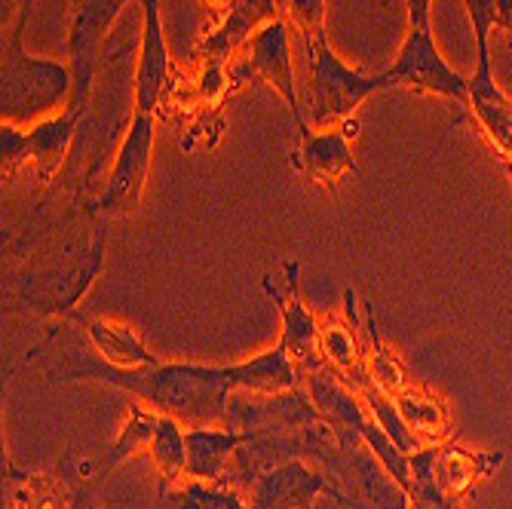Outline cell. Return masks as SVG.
Segmentation results:
<instances>
[{"label": "cell", "instance_id": "obj_15", "mask_svg": "<svg viewBox=\"0 0 512 509\" xmlns=\"http://www.w3.org/2000/svg\"><path fill=\"white\" fill-rule=\"evenodd\" d=\"M184 439H188V479L227 485L249 433L237 427H191L184 430Z\"/></svg>", "mask_w": 512, "mask_h": 509}, {"label": "cell", "instance_id": "obj_27", "mask_svg": "<svg viewBox=\"0 0 512 509\" xmlns=\"http://www.w3.org/2000/svg\"><path fill=\"white\" fill-rule=\"evenodd\" d=\"M497 28L506 31L512 46V0H497Z\"/></svg>", "mask_w": 512, "mask_h": 509}, {"label": "cell", "instance_id": "obj_25", "mask_svg": "<svg viewBox=\"0 0 512 509\" xmlns=\"http://www.w3.org/2000/svg\"><path fill=\"white\" fill-rule=\"evenodd\" d=\"M405 16H408V28L433 25V0H405Z\"/></svg>", "mask_w": 512, "mask_h": 509}, {"label": "cell", "instance_id": "obj_12", "mask_svg": "<svg viewBox=\"0 0 512 509\" xmlns=\"http://www.w3.org/2000/svg\"><path fill=\"white\" fill-rule=\"evenodd\" d=\"M467 108L473 111L485 138L503 157V163L509 166V175H512V102L503 96V89L494 80L491 46H476V71L470 74Z\"/></svg>", "mask_w": 512, "mask_h": 509}, {"label": "cell", "instance_id": "obj_13", "mask_svg": "<svg viewBox=\"0 0 512 509\" xmlns=\"http://www.w3.org/2000/svg\"><path fill=\"white\" fill-rule=\"evenodd\" d=\"M353 135H356L353 129H313V126L301 132V145L292 154L298 172L307 181L319 184V188H338L347 175L359 172L350 145Z\"/></svg>", "mask_w": 512, "mask_h": 509}, {"label": "cell", "instance_id": "obj_1", "mask_svg": "<svg viewBox=\"0 0 512 509\" xmlns=\"http://www.w3.org/2000/svg\"><path fill=\"white\" fill-rule=\"evenodd\" d=\"M53 381H96L129 393L157 414L184 427H230V396L237 390L279 396L292 393L301 381L298 365L283 347H270L246 362H154L148 368H111L96 353L74 356L59 368H46Z\"/></svg>", "mask_w": 512, "mask_h": 509}, {"label": "cell", "instance_id": "obj_21", "mask_svg": "<svg viewBox=\"0 0 512 509\" xmlns=\"http://www.w3.org/2000/svg\"><path fill=\"white\" fill-rule=\"evenodd\" d=\"M25 169H31L28 129L16 123H0V172H4V181H16Z\"/></svg>", "mask_w": 512, "mask_h": 509}, {"label": "cell", "instance_id": "obj_6", "mask_svg": "<svg viewBox=\"0 0 512 509\" xmlns=\"http://www.w3.org/2000/svg\"><path fill=\"white\" fill-rule=\"evenodd\" d=\"M230 74H234L237 86L249 83V80L270 86L276 96L289 105L298 135L310 129L304 102L298 99V77H295V59H292V25L286 19H276V22H267L264 28H258L249 37V43L237 53V62H230Z\"/></svg>", "mask_w": 512, "mask_h": 509}, {"label": "cell", "instance_id": "obj_11", "mask_svg": "<svg viewBox=\"0 0 512 509\" xmlns=\"http://www.w3.org/2000/svg\"><path fill=\"white\" fill-rule=\"evenodd\" d=\"M243 494L249 509H316L322 497L338 500L341 491L329 473L313 470L301 457H289L264 467Z\"/></svg>", "mask_w": 512, "mask_h": 509}, {"label": "cell", "instance_id": "obj_19", "mask_svg": "<svg viewBox=\"0 0 512 509\" xmlns=\"http://www.w3.org/2000/svg\"><path fill=\"white\" fill-rule=\"evenodd\" d=\"M387 396L396 402V408H399V414H402L405 427L414 433V439L421 442V445H442V442L451 436L448 408H445L433 393H427L424 387H417V384H411V381L405 378V381H402L399 387H393Z\"/></svg>", "mask_w": 512, "mask_h": 509}, {"label": "cell", "instance_id": "obj_28", "mask_svg": "<svg viewBox=\"0 0 512 509\" xmlns=\"http://www.w3.org/2000/svg\"><path fill=\"white\" fill-rule=\"evenodd\" d=\"M200 4L209 10V16L212 19H218V22H224V16L230 13V10H234V4H237V0H200Z\"/></svg>", "mask_w": 512, "mask_h": 509}, {"label": "cell", "instance_id": "obj_17", "mask_svg": "<svg viewBox=\"0 0 512 509\" xmlns=\"http://www.w3.org/2000/svg\"><path fill=\"white\" fill-rule=\"evenodd\" d=\"M503 460H506L503 451H467L442 442L433 448V473L445 497L460 503L479 479L494 476V470H500Z\"/></svg>", "mask_w": 512, "mask_h": 509}, {"label": "cell", "instance_id": "obj_22", "mask_svg": "<svg viewBox=\"0 0 512 509\" xmlns=\"http://www.w3.org/2000/svg\"><path fill=\"white\" fill-rule=\"evenodd\" d=\"M184 488H188L200 509H249V500L237 485H209L184 479Z\"/></svg>", "mask_w": 512, "mask_h": 509}, {"label": "cell", "instance_id": "obj_26", "mask_svg": "<svg viewBox=\"0 0 512 509\" xmlns=\"http://www.w3.org/2000/svg\"><path fill=\"white\" fill-rule=\"evenodd\" d=\"M160 509H200V506H197V500L188 494V488H184V482H181L169 494H160Z\"/></svg>", "mask_w": 512, "mask_h": 509}, {"label": "cell", "instance_id": "obj_30", "mask_svg": "<svg viewBox=\"0 0 512 509\" xmlns=\"http://www.w3.org/2000/svg\"><path fill=\"white\" fill-rule=\"evenodd\" d=\"M34 4H37V0H25V4H22V13L16 16V22H13L10 28H16V31H25V25H28V16H31Z\"/></svg>", "mask_w": 512, "mask_h": 509}, {"label": "cell", "instance_id": "obj_7", "mask_svg": "<svg viewBox=\"0 0 512 509\" xmlns=\"http://www.w3.org/2000/svg\"><path fill=\"white\" fill-rule=\"evenodd\" d=\"M384 74L390 80V89L424 92V96H439L454 105L470 102V77H463L454 65H448L433 37V25L408 28L393 65Z\"/></svg>", "mask_w": 512, "mask_h": 509}, {"label": "cell", "instance_id": "obj_5", "mask_svg": "<svg viewBox=\"0 0 512 509\" xmlns=\"http://www.w3.org/2000/svg\"><path fill=\"white\" fill-rule=\"evenodd\" d=\"M154 145H157V117L132 114L129 129L114 154L105 188L96 200V212L102 221L108 218H129L142 209L148 178L154 166Z\"/></svg>", "mask_w": 512, "mask_h": 509}, {"label": "cell", "instance_id": "obj_16", "mask_svg": "<svg viewBox=\"0 0 512 509\" xmlns=\"http://www.w3.org/2000/svg\"><path fill=\"white\" fill-rule=\"evenodd\" d=\"M77 322L83 326L92 353H96L105 365L111 368H123V372H132V368H148L154 362H160L151 347L145 344V338L138 335L126 322H111V319H96L77 313Z\"/></svg>", "mask_w": 512, "mask_h": 509}, {"label": "cell", "instance_id": "obj_3", "mask_svg": "<svg viewBox=\"0 0 512 509\" xmlns=\"http://www.w3.org/2000/svg\"><path fill=\"white\" fill-rule=\"evenodd\" d=\"M307 46V62H310V77H307V99H304V114L307 123L319 129H359L356 114L359 108L378 96V92L390 89L387 74H362L350 68L329 40V31H310L304 34Z\"/></svg>", "mask_w": 512, "mask_h": 509}, {"label": "cell", "instance_id": "obj_2", "mask_svg": "<svg viewBox=\"0 0 512 509\" xmlns=\"http://www.w3.org/2000/svg\"><path fill=\"white\" fill-rule=\"evenodd\" d=\"M25 31L4 34V65H0V123L34 126L56 117L71 105L74 74L68 62L25 53Z\"/></svg>", "mask_w": 512, "mask_h": 509}, {"label": "cell", "instance_id": "obj_10", "mask_svg": "<svg viewBox=\"0 0 512 509\" xmlns=\"http://www.w3.org/2000/svg\"><path fill=\"white\" fill-rule=\"evenodd\" d=\"M175 65L169 56L163 7L160 0H142V43H138V65H135V89H132V114H151L169 105L175 92Z\"/></svg>", "mask_w": 512, "mask_h": 509}, {"label": "cell", "instance_id": "obj_18", "mask_svg": "<svg viewBox=\"0 0 512 509\" xmlns=\"http://www.w3.org/2000/svg\"><path fill=\"white\" fill-rule=\"evenodd\" d=\"M77 123H80V114L65 108L56 117H46V120L28 126L31 172L40 181H56V175L62 172V166H65V160H68V154L74 148Z\"/></svg>", "mask_w": 512, "mask_h": 509}, {"label": "cell", "instance_id": "obj_14", "mask_svg": "<svg viewBox=\"0 0 512 509\" xmlns=\"http://www.w3.org/2000/svg\"><path fill=\"white\" fill-rule=\"evenodd\" d=\"M157 424H160L157 411H151L142 402H132L129 411H126V418H123V424H120V430H117V439L111 442V448L99 460H89V464L77 467L71 476L99 494V488L111 479L114 470H120L126 460H132L135 454H142V451L151 448Z\"/></svg>", "mask_w": 512, "mask_h": 509}, {"label": "cell", "instance_id": "obj_8", "mask_svg": "<svg viewBox=\"0 0 512 509\" xmlns=\"http://www.w3.org/2000/svg\"><path fill=\"white\" fill-rule=\"evenodd\" d=\"M126 4L132 0H71L68 65L74 74V96L68 108L80 117L92 102V86L102 68V43Z\"/></svg>", "mask_w": 512, "mask_h": 509}, {"label": "cell", "instance_id": "obj_9", "mask_svg": "<svg viewBox=\"0 0 512 509\" xmlns=\"http://www.w3.org/2000/svg\"><path fill=\"white\" fill-rule=\"evenodd\" d=\"M286 280L273 286V276H264V292L279 310V322H283V332H279V347H283L292 362L298 365L301 375L319 372L325 368L322 359V322L313 316V310L304 304L301 295V267L295 261L283 264Z\"/></svg>", "mask_w": 512, "mask_h": 509}, {"label": "cell", "instance_id": "obj_4", "mask_svg": "<svg viewBox=\"0 0 512 509\" xmlns=\"http://www.w3.org/2000/svg\"><path fill=\"white\" fill-rule=\"evenodd\" d=\"M108 227L86 249L43 252L28 270L16 276V298L40 316H71L96 283L105 264Z\"/></svg>", "mask_w": 512, "mask_h": 509}, {"label": "cell", "instance_id": "obj_29", "mask_svg": "<svg viewBox=\"0 0 512 509\" xmlns=\"http://www.w3.org/2000/svg\"><path fill=\"white\" fill-rule=\"evenodd\" d=\"M22 4H25V0H0V10H4V28H7V22L13 19V13H16V16L22 13Z\"/></svg>", "mask_w": 512, "mask_h": 509}, {"label": "cell", "instance_id": "obj_20", "mask_svg": "<svg viewBox=\"0 0 512 509\" xmlns=\"http://www.w3.org/2000/svg\"><path fill=\"white\" fill-rule=\"evenodd\" d=\"M184 430L188 427L160 414L157 433L148 448L154 470H157V494H169L172 488H178L188 479V439H184Z\"/></svg>", "mask_w": 512, "mask_h": 509}, {"label": "cell", "instance_id": "obj_23", "mask_svg": "<svg viewBox=\"0 0 512 509\" xmlns=\"http://www.w3.org/2000/svg\"><path fill=\"white\" fill-rule=\"evenodd\" d=\"M325 16H329V0H286L283 7V19L301 34L322 31Z\"/></svg>", "mask_w": 512, "mask_h": 509}, {"label": "cell", "instance_id": "obj_24", "mask_svg": "<svg viewBox=\"0 0 512 509\" xmlns=\"http://www.w3.org/2000/svg\"><path fill=\"white\" fill-rule=\"evenodd\" d=\"M463 7L470 16L476 46H491V34L497 28V0H463Z\"/></svg>", "mask_w": 512, "mask_h": 509}]
</instances>
